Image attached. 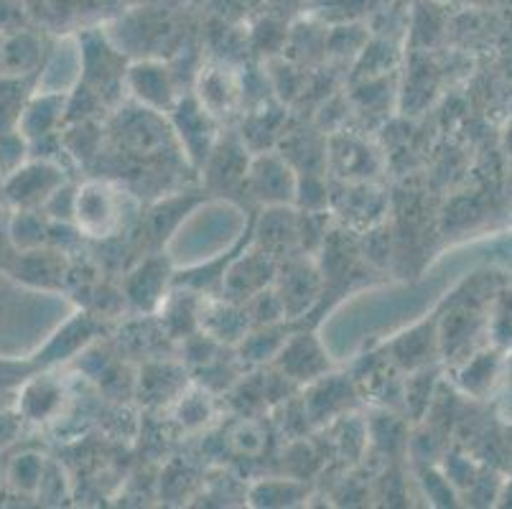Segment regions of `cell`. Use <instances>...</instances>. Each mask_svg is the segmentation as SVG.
Here are the masks:
<instances>
[{"instance_id": "1", "label": "cell", "mask_w": 512, "mask_h": 509, "mask_svg": "<svg viewBox=\"0 0 512 509\" xmlns=\"http://www.w3.org/2000/svg\"><path fill=\"white\" fill-rule=\"evenodd\" d=\"M62 186V166L41 158V161H23L11 176L0 181V194L16 209H41Z\"/></svg>"}, {"instance_id": "2", "label": "cell", "mask_w": 512, "mask_h": 509, "mask_svg": "<svg viewBox=\"0 0 512 509\" xmlns=\"http://www.w3.org/2000/svg\"><path fill=\"white\" fill-rule=\"evenodd\" d=\"M125 202L115 186L92 181L74 196V222L90 237H110L123 224Z\"/></svg>"}, {"instance_id": "3", "label": "cell", "mask_w": 512, "mask_h": 509, "mask_svg": "<svg viewBox=\"0 0 512 509\" xmlns=\"http://www.w3.org/2000/svg\"><path fill=\"white\" fill-rule=\"evenodd\" d=\"M44 67V41L31 31H16L0 39V74L3 77H34Z\"/></svg>"}, {"instance_id": "4", "label": "cell", "mask_w": 512, "mask_h": 509, "mask_svg": "<svg viewBox=\"0 0 512 509\" xmlns=\"http://www.w3.org/2000/svg\"><path fill=\"white\" fill-rule=\"evenodd\" d=\"M199 105L212 115V118H225L232 107L240 100V82L232 74L230 67L214 64V67L202 69L197 82Z\"/></svg>"}, {"instance_id": "5", "label": "cell", "mask_w": 512, "mask_h": 509, "mask_svg": "<svg viewBox=\"0 0 512 509\" xmlns=\"http://www.w3.org/2000/svg\"><path fill=\"white\" fill-rule=\"evenodd\" d=\"M128 84L133 95L153 110H171L174 107V82H171V74L164 64H133L128 69Z\"/></svg>"}, {"instance_id": "6", "label": "cell", "mask_w": 512, "mask_h": 509, "mask_svg": "<svg viewBox=\"0 0 512 509\" xmlns=\"http://www.w3.org/2000/svg\"><path fill=\"white\" fill-rule=\"evenodd\" d=\"M278 364L283 372H288L291 380H316L329 367L319 344L306 334L283 342V347L278 349Z\"/></svg>"}, {"instance_id": "7", "label": "cell", "mask_w": 512, "mask_h": 509, "mask_svg": "<svg viewBox=\"0 0 512 509\" xmlns=\"http://www.w3.org/2000/svg\"><path fill=\"white\" fill-rule=\"evenodd\" d=\"M250 184H253L255 196H260L268 204L288 202L296 191V179L286 161L278 158H260L250 168Z\"/></svg>"}, {"instance_id": "8", "label": "cell", "mask_w": 512, "mask_h": 509, "mask_svg": "<svg viewBox=\"0 0 512 509\" xmlns=\"http://www.w3.org/2000/svg\"><path fill=\"white\" fill-rule=\"evenodd\" d=\"M64 95H54V92H46V95H31L29 105L23 110L21 123H18V133L23 135L26 146L34 143V140L49 138L51 130L57 128L59 120L64 118Z\"/></svg>"}, {"instance_id": "9", "label": "cell", "mask_w": 512, "mask_h": 509, "mask_svg": "<svg viewBox=\"0 0 512 509\" xmlns=\"http://www.w3.org/2000/svg\"><path fill=\"white\" fill-rule=\"evenodd\" d=\"M62 405V387L49 377H36L26 382L18 395V413L29 420H46Z\"/></svg>"}, {"instance_id": "10", "label": "cell", "mask_w": 512, "mask_h": 509, "mask_svg": "<svg viewBox=\"0 0 512 509\" xmlns=\"http://www.w3.org/2000/svg\"><path fill=\"white\" fill-rule=\"evenodd\" d=\"M31 79L0 74V133H18V123L31 100Z\"/></svg>"}, {"instance_id": "11", "label": "cell", "mask_w": 512, "mask_h": 509, "mask_svg": "<svg viewBox=\"0 0 512 509\" xmlns=\"http://www.w3.org/2000/svg\"><path fill=\"white\" fill-rule=\"evenodd\" d=\"M314 270L306 268V265H288V275L283 278V288H281V301L283 314H299L306 308V298H314L316 293V278Z\"/></svg>"}, {"instance_id": "12", "label": "cell", "mask_w": 512, "mask_h": 509, "mask_svg": "<svg viewBox=\"0 0 512 509\" xmlns=\"http://www.w3.org/2000/svg\"><path fill=\"white\" fill-rule=\"evenodd\" d=\"M8 476L21 492H39L41 479H44V461L36 454L16 456V461L8 469Z\"/></svg>"}, {"instance_id": "13", "label": "cell", "mask_w": 512, "mask_h": 509, "mask_svg": "<svg viewBox=\"0 0 512 509\" xmlns=\"http://www.w3.org/2000/svg\"><path fill=\"white\" fill-rule=\"evenodd\" d=\"M26 153H29V146L21 133H0V181L26 161Z\"/></svg>"}, {"instance_id": "14", "label": "cell", "mask_w": 512, "mask_h": 509, "mask_svg": "<svg viewBox=\"0 0 512 509\" xmlns=\"http://www.w3.org/2000/svg\"><path fill=\"white\" fill-rule=\"evenodd\" d=\"M296 484H276L268 482L253 492L255 504H265V507H276V504H293V494L288 492Z\"/></svg>"}, {"instance_id": "15", "label": "cell", "mask_w": 512, "mask_h": 509, "mask_svg": "<svg viewBox=\"0 0 512 509\" xmlns=\"http://www.w3.org/2000/svg\"><path fill=\"white\" fill-rule=\"evenodd\" d=\"M18 431V418L16 415L0 410V446H6L8 441H13Z\"/></svg>"}, {"instance_id": "16", "label": "cell", "mask_w": 512, "mask_h": 509, "mask_svg": "<svg viewBox=\"0 0 512 509\" xmlns=\"http://www.w3.org/2000/svg\"><path fill=\"white\" fill-rule=\"evenodd\" d=\"M487 357H490V354H479L477 367H479V364L487 362ZM477 367H474V362H472V367H467L469 372H464V375H472V372L477 370ZM492 372H495V367H490V370H487V372H479V375H492ZM479 380H482V377H472V380H464V387H467V390H472V392H477V382Z\"/></svg>"}, {"instance_id": "17", "label": "cell", "mask_w": 512, "mask_h": 509, "mask_svg": "<svg viewBox=\"0 0 512 509\" xmlns=\"http://www.w3.org/2000/svg\"><path fill=\"white\" fill-rule=\"evenodd\" d=\"M507 499H510V504H512V484H510V489H507Z\"/></svg>"}, {"instance_id": "18", "label": "cell", "mask_w": 512, "mask_h": 509, "mask_svg": "<svg viewBox=\"0 0 512 509\" xmlns=\"http://www.w3.org/2000/svg\"><path fill=\"white\" fill-rule=\"evenodd\" d=\"M0 199H3V194H0Z\"/></svg>"}]
</instances>
